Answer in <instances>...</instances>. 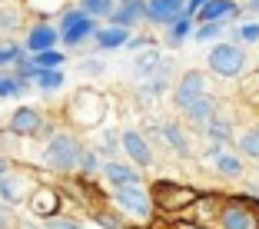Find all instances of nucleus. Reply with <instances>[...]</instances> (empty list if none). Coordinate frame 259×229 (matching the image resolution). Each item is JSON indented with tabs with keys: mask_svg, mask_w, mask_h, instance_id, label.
Instances as JSON below:
<instances>
[{
	"mask_svg": "<svg viewBox=\"0 0 259 229\" xmlns=\"http://www.w3.org/2000/svg\"><path fill=\"white\" fill-rule=\"evenodd\" d=\"M206 63H209V70H213L216 76L236 80V76L246 73L249 57H246V50H243V47H236V43H216L213 50H209V57H206Z\"/></svg>",
	"mask_w": 259,
	"mask_h": 229,
	"instance_id": "obj_1",
	"label": "nucleus"
},
{
	"mask_svg": "<svg viewBox=\"0 0 259 229\" xmlns=\"http://www.w3.org/2000/svg\"><path fill=\"white\" fill-rule=\"evenodd\" d=\"M80 156H83L80 143H76L73 136H67V133H57V136H50V143L44 146L47 166H50V169H60V173H70L73 166H80Z\"/></svg>",
	"mask_w": 259,
	"mask_h": 229,
	"instance_id": "obj_2",
	"label": "nucleus"
},
{
	"mask_svg": "<svg viewBox=\"0 0 259 229\" xmlns=\"http://www.w3.org/2000/svg\"><path fill=\"white\" fill-rule=\"evenodd\" d=\"M70 113H73L76 123H83V126H97L107 116V100L93 90H80L73 97V103H70Z\"/></svg>",
	"mask_w": 259,
	"mask_h": 229,
	"instance_id": "obj_3",
	"label": "nucleus"
},
{
	"mask_svg": "<svg viewBox=\"0 0 259 229\" xmlns=\"http://www.w3.org/2000/svg\"><path fill=\"white\" fill-rule=\"evenodd\" d=\"M209 76L203 73V70H190V73H183V80L176 83V90H173V103L176 107H190V103H196V100H203V97H209Z\"/></svg>",
	"mask_w": 259,
	"mask_h": 229,
	"instance_id": "obj_4",
	"label": "nucleus"
},
{
	"mask_svg": "<svg viewBox=\"0 0 259 229\" xmlns=\"http://www.w3.org/2000/svg\"><path fill=\"white\" fill-rule=\"evenodd\" d=\"M93 33H97V23H93V17H87L83 10H70V14L63 17V23H60V40L67 47L83 43V40L93 37Z\"/></svg>",
	"mask_w": 259,
	"mask_h": 229,
	"instance_id": "obj_5",
	"label": "nucleus"
},
{
	"mask_svg": "<svg viewBox=\"0 0 259 229\" xmlns=\"http://www.w3.org/2000/svg\"><path fill=\"white\" fill-rule=\"evenodd\" d=\"M116 203H120L123 213L137 216V219H150V213H153V196L143 186H123V190H116Z\"/></svg>",
	"mask_w": 259,
	"mask_h": 229,
	"instance_id": "obj_6",
	"label": "nucleus"
},
{
	"mask_svg": "<svg viewBox=\"0 0 259 229\" xmlns=\"http://www.w3.org/2000/svg\"><path fill=\"white\" fill-rule=\"evenodd\" d=\"M153 196H156V206H163V209H169V213H176V209L190 206L193 199H196V193L186 190V186H176V183H156Z\"/></svg>",
	"mask_w": 259,
	"mask_h": 229,
	"instance_id": "obj_7",
	"label": "nucleus"
},
{
	"mask_svg": "<svg viewBox=\"0 0 259 229\" xmlns=\"http://www.w3.org/2000/svg\"><path fill=\"white\" fill-rule=\"evenodd\" d=\"M180 17H186V0H146V20L176 23Z\"/></svg>",
	"mask_w": 259,
	"mask_h": 229,
	"instance_id": "obj_8",
	"label": "nucleus"
},
{
	"mask_svg": "<svg viewBox=\"0 0 259 229\" xmlns=\"http://www.w3.org/2000/svg\"><path fill=\"white\" fill-rule=\"evenodd\" d=\"M57 40H60V30H57V27L37 23V27H30V33L23 37V47L37 57V54H44V50H57Z\"/></svg>",
	"mask_w": 259,
	"mask_h": 229,
	"instance_id": "obj_9",
	"label": "nucleus"
},
{
	"mask_svg": "<svg viewBox=\"0 0 259 229\" xmlns=\"http://www.w3.org/2000/svg\"><path fill=\"white\" fill-rule=\"evenodd\" d=\"M120 146L126 150V156L133 163H140V166H150L153 163V150H150V143H146V136L143 133H137V130H126V133H120Z\"/></svg>",
	"mask_w": 259,
	"mask_h": 229,
	"instance_id": "obj_10",
	"label": "nucleus"
},
{
	"mask_svg": "<svg viewBox=\"0 0 259 229\" xmlns=\"http://www.w3.org/2000/svg\"><path fill=\"white\" fill-rule=\"evenodd\" d=\"M239 14V4L236 0H206L203 7L196 10L199 23H226L229 17Z\"/></svg>",
	"mask_w": 259,
	"mask_h": 229,
	"instance_id": "obj_11",
	"label": "nucleus"
},
{
	"mask_svg": "<svg viewBox=\"0 0 259 229\" xmlns=\"http://www.w3.org/2000/svg\"><path fill=\"white\" fill-rule=\"evenodd\" d=\"M33 190V183L27 179V176H0V199L4 203H20L27 193Z\"/></svg>",
	"mask_w": 259,
	"mask_h": 229,
	"instance_id": "obj_12",
	"label": "nucleus"
},
{
	"mask_svg": "<svg viewBox=\"0 0 259 229\" xmlns=\"http://www.w3.org/2000/svg\"><path fill=\"white\" fill-rule=\"evenodd\" d=\"M40 126H44V116H40L33 107H20L14 116H10V130L20 133V136H30V133H37Z\"/></svg>",
	"mask_w": 259,
	"mask_h": 229,
	"instance_id": "obj_13",
	"label": "nucleus"
},
{
	"mask_svg": "<svg viewBox=\"0 0 259 229\" xmlns=\"http://www.w3.org/2000/svg\"><path fill=\"white\" fill-rule=\"evenodd\" d=\"M103 176H107L116 190H123V186H140V169L126 166V163H107V166H103Z\"/></svg>",
	"mask_w": 259,
	"mask_h": 229,
	"instance_id": "obj_14",
	"label": "nucleus"
},
{
	"mask_svg": "<svg viewBox=\"0 0 259 229\" xmlns=\"http://www.w3.org/2000/svg\"><path fill=\"white\" fill-rule=\"evenodd\" d=\"M30 209H33L37 216H44V219L57 216V209H60V196H57V190H33Z\"/></svg>",
	"mask_w": 259,
	"mask_h": 229,
	"instance_id": "obj_15",
	"label": "nucleus"
},
{
	"mask_svg": "<svg viewBox=\"0 0 259 229\" xmlns=\"http://www.w3.org/2000/svg\"><path fill=\"white\" fill-rule=\"evenodd\" d=\"M146 17V4L143 0H137V4H123V7H116L113 14H110V20H113V27H133L137 20H143Z\"/></svg>",
	"mask_w": 259,
	"mask_h": 229,
	"instance_id": "obj_16",
	"label": "nucleus"
},
{
	"mask_svg": "<svg viewBox=\"0 0 259 229\" xmlns=\"http://www.w3.org/2000/svg\"><path fill=\"white\" fill-rule=\"evenodd\" d=\"M216 110H220V103H216V97L209 93V97H203V100H196V103L186 107V120L190 123H209L213 116H220Z\"/></svg>",
	"mask_w": 259,
	"mask_h": 229,
	"instance_id": "obj_17",
	"label": "nucleus"
},
{
	"mask_svg": "<svg viewBox=\"0 0 259 229\" xmlns=\"http://www.w3.org/2000/svg\"><path fill=\"white\" fill-rule=\"evenodd\" d=\"M93 37H97L100 50H116V47H126L130 30H123V27H113V23H110V27H100Z\"/></svg>",
	"mask_w": 259,
	"mask_h": 229,
	"instance_id": "obj_18",
	"label": "nucleus"
},
{
	"mask_svg": "<svg viewBox=\"0 0 259 229\" xmlns=\"http://www.w3.org/2000/svg\"><path fill=\"white\" fill-rule=\"evenodd\" d=\"M223 229H252V216L246 206H226L223 209Z\"/></svg>",
	"mask_w": 259,
	"mask_h": 229,
	"instance_id": "obj_19",
	"label": "nucleus"
},
{
	"mask_svg": "<svg viewBox=\"0 0 259 229\" xmlns=\"http://www.w3.org/2000/svg\"><path fill=\"white\" fill-rule=\"evenodd\" d=\"M156 63H160V50H156V47H150L146 54H140L137 60H133V73H137V80H150V76L156 73Z\"/></svg>",
	"mask_w": 259,
	"mask_h": 229,
	"instance_id": "obj_20",
	"label": "nucleus"
},
{
	"mask_svg": "<svg viewBox=\"0 0 259 229\" xmlns=\"http://www.w3.org/2000/svg\"><path fill=\"white\" fill-rule=\"evenodd\" d=\"M33 83H37L44 93H57L63 86V73H60V70H37Z\"/></svg>",
	"mask_w": 259,
	"mask_h": 229,
	"instance_id": "obj_21",
	"label": "nucleus"
},
{
	"mask_svg": "<svg viewBox=\"0 0 259 229\" xmlns=\"http://www.w3.org/2000/svg\"><path fill=\"white\" fill-rule=\"evenodd\" d=\"M163 136H166V143L173 146L176 153H190V140H186V133L176 126V123H166L163 126Z\"/></svg>",
	"mask_w": 259,
	"mask_h": 229,
	"instance_id": "obj_22",
	"label": "nucleus"
},
{
	"mask_svg": "<svg viewBox=\"0 0 259 229\" xmlns=\"http://www.w3.org/2000/svg\"><path fill=\"white\" fill-rule=\"evenodd\" d=\"M80 10L87 17H110L116 7H113V0H80Z\"/></svg>",
	"mask_w": 259,
	"mask_h": 229,
	"instance_id": "obj_23",
	"label": "nucleus"
},
{
	"mask_svg": "<svg viewBox=\"0 0 259 229\" xmlns=\"http://www.w3.org/2000/svg\"><path fill=\"white\" fill-rule=\"evenodd\" d=\"M213 163H216V169H220L223 176H239V173H243V163H239L233 153H220Z\"/></svg>",
	"mask_w": 259,
	"mask_h": 229,
	"instance_id": "obj_24",
	"label": "nucleus"
},
{
	"mask_svg": "<svg viewBox=\"0 0 259 229\" xmlns=\"http://www.w3.org/2000/svg\"><path fill=\"white\" fill-rule=\"evenodd\" d=\"M116 146H120V133L103 130V133L97 136V153H103V156H113V153H116Z\"/></svg>",
	"mask_w": 259,
	"mask_h": 229,
	"instance_id": "obj_25",
	"label": "nucleus"
},
{
	"mask_svg": "<svg viewBox=\"0 0 259 229\" xmlns=\"http://www.w3.org/2000/svg\"><path fill=\"white\" fill-rule=\"evenodd\" d=\"M239 150H243L246 156H256L259 160V126H252V130H246L243 136H239Z\"/></svg>",
	"mask_w": 259,
	"mask_h": 229,
	"instance_id": "obj_26",
	"label": "nucleus"
},
{
	"mask_svg": "<svg viewBox=\"0 0 259 229\" xmlns=\"http://www.w3.org/2000/svg\"><path fill=\"white\" fill-rule=\"evenodd\" d=\"M33 63H37L40 70H60L63 54H60V50H44V54H37V57H33Z\"/></svg>",
	"mask_w": 259,
	"mask_h": 229,
	"instance_id": "obj_27",
	"label": "nucleus"
},
{
	"mask_svg": "<svg viewBox=\"0 0 259 229\" xmlns=\"http://www.w3.org/2000/svg\"><path fill=\"white\" fill-rule=\"evenodd\" d=\"M169 27H173V33H169L173 43H183L186 37H193V17H180V20L169 23Z\"/></svg>",
	"mask_w": 259,
	"mask_h": 229,
	"instance_id": "obj_28",
	"label": "nucleus"
},
{
	"mask_svg": "<svg viewBox=\"0 0 259 229\" xmlns=\"http://www.w3.org/2000/svg\"><path fill=\"white\" fill-rule=\"evenodd\" d=\"M223 27H226V23H199L196 30H193V40H199V43H206V40L220 37V33H223Z\"/></svg>",
	"mask_w": 259,
	"mask_h": 229,
	"instance_id": "obj_29",
	"label": "nucleus"
},
{
	"mask_svg": "<svg viewBox=\"0 0 259 229\" xmlns=\"http://www.w3.org/2000/svg\"><path fill=\"white\" fill-rule=\"evenodd\" d=\"M23 90H27V86H23L17 76H4L0 73V97H20Z\"/></svg>",
	"mask_w": 259,
	"mask_h": 229,
	"instance_id": "obj_30",
	"label": "nucleus"
},
{
	"mask_svg": "<svg viewBox=\"0 0 259 229\" xmlns=\"http://www.w3.org/2000/svg\"><path fill=\"white\" fill-rule=\"evenodd\" d=\"M20 20H23V10H17V7H4L0 10V27H17Z\"/></svg>",
	"mask_w": 259,
	"mask_h": 229,
	"instance_id": "obj_31",
	"label": "nucleus"
},
{
	"mask_svg": "<svg viewBox=\"0 0 259 229\" xmlns=\"http://www.w3.org/2000/svg\"><path fill=\"white\" fill-rule=\"evenodd\" d=\"M47 229H87L83 222H76V219H63V216H50L47 219Z\"/></svg>",
	"mask_w": 259,
	"mask_h": 229,
	"instance_id": "obj_32",
	"label": "nucleus"
},
{
	"mask_svg": "<svg viewBox=\"0 0 259 229\" xmlns=\"http://www.w3.org/2000/svg\"><path fill=\"white\" fill-rule=\"evenodd\" d=\"M239 40L256 43V40H259V23H243V27H239Z\"/></svg>",
	"mask_w": 259,
	"mask_h": 229,
	"instance_id": "obj_33",
	"label": "nucleus"
},
{
	"mask_svg": "<svg viewBox=\"0 0 259 229\" xmlns=\"http://www.w3.org/2000/svg\"><path fill=\"white\" fill-rule=\"evenodd\" d=\"M14 60H20V47H0V67H4V63H14Z\"/></svg>",
	"mask_w": 259,
	"mask_h": 229,
	"instance_id": "obj_34",
	"label": "nucleus"
},
{
	"mask_svg": "<svg viewBox=\"0 0 259 229\" xmlns=\"http://www.w3.org/2000/svg\"><path fill=\"white\" fill-rule=\"evenodd\" d=\"M80 166H83L87 173H93V169H97V156H93V153H83V156H80Z\"/></svg>",
	"mask_w": 259,
	"mask_h": 229,
	"instance_id": "obj_35",
	"label": "nucleus"
},
{
	"mask_svg": "<svg viewBox=\"0 0 259 229\" xmlns=\"http://www.w3.org/2000/svg\"><path fill=\"white\" fill-rule=\"evenodd\" d=\"M83 73H103V63H97V60H83Z\"/></svg>",
	"mask_w": 259,
	"mask_h": 229,
	"instance_id": "obj_36",
	"label": "nucleus"
},
{
	"mask_svg": "<svg viewBox=\"0 0 259 229\" xmlns=\"http://www.w3.org/2000/svg\"><path fill=\"white\" fill-rule=\"evenodd\" d=\"M206 0H186V17H196V10L203 7Z\"/></svg>",
	"mask_w": 259,
	"mask_h": 229,
	"instance_id": "obj_37",
	"label": "nucleus"
},
{
	"mask_svg": "<svg viewBox=\"0 0 259 229\" xmlns=\"http://www.w3.org/2000/svg\"><path fill=\"white\" fill-rule=\"evenodd\" d=\"M7 169H10V166H7V160L0 156V176H7Z\"/></svg>",
	"mask_w": 259,
	"mask_h": 229,
	"instance_id": "obj_38",
	"label": "nucleus"
},
{
	"mask_svg": "<svg viewBox=\"0 0 259 229\" xmlns=\"http://www.w3.org/2000/svg\"><path fill=\"white\" fill-rule=\"evenodd\" d=\"M249 10H259V0H249Z\"/></svg>",
	"mask_w": 259,
	"mask_h": 229,
	"instance_id": "obj_39",
	"label": "nucleus"
},
{
	"mask_svg": "<svg viewBox=\"0 0 259 229\" xmlns=\"http://www.w3.org/2000/svg\"><path fill=\"white\" fill-rule=\"evenodd\" d=\"M123 4H137V0H123Z\"/></svg>",
	"mask_w": 259,
	"mask_h": 229,
	"instance_id": "obj_40",
	"label": "nucleus"
},
{
	"mask_svg": "<svg viewBox=\"0 0 259 229\" xmlns=\"http://www.w3.org/2000/svg\"><path fill=\"white\" fill-rule=\"evenodd\" d=\"M183 229H190V226H183Z\"/></svg>",
	"mask_w": 259,
	"mask_h": 229,
	"instance_id": "obj_41",
	"label": "nucleus"
},
{
	"mask_svg": "<svg viewBox=\"0 0 259 229\" xmlns=\"http://www.w3.org/2000/svg\"><path fill=\"white\" fill-rule=\"evenodd\" d=\"M0 222H4V219H0Z\"/></svg>",
	"mask_w": 259,
	"mask_h": 229,
	"instance_id": "obj_42",
	"label": "nucleus"
}]
</instances>
